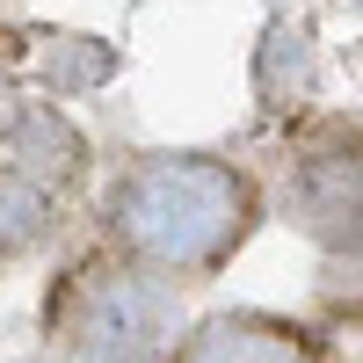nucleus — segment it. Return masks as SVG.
Returning <instances> with one entry per match:
<instances>
[{"instance_id":"f257e3e1","label":"nucleus","mask_w":363,"mask_h":363,"mask_svg":"<svg viewBox=\"0 0 363 363\" xmlns=\"http://www.w3.org/2000/svg\"><path fill=\"white\" fill-rule=\"evenodd\" d=\"M247 233V196L240 182H218V174H196L182 167L174 189H131L124 203V240L145 255L174 269V277H196V269L225 262Z\"/></svg>"},{"instance_id":"f03ea898","label":"nucleus","mask_w":363,"mask_h":363,"mask_svg":"<svg viewBox=\"0 0 363 363\" xmlns=\"http://www.w3.org/2000/svg\"><path fill=\"white\" fill-rule=\"evenodd\" d=\"M160 349H167V306L153 284L116 277L80 291L66 320V363H160Z\"/></svg>"},{"instance_id":"7ed1b4c3","label":"nucleus","mask_w":363,"mask_h":363,"mask_svg":"<svg viewBox=\"0 0 363 363\" xmlns=\"http://www.w3.org/2000/svg\"><path fill=\"white\" fill-rule=\"evenodd\" d=\"M174 363H320L313 342L284 320H262V313H240V320H211L189 335Z\"/></svg>"}]
</instances>
